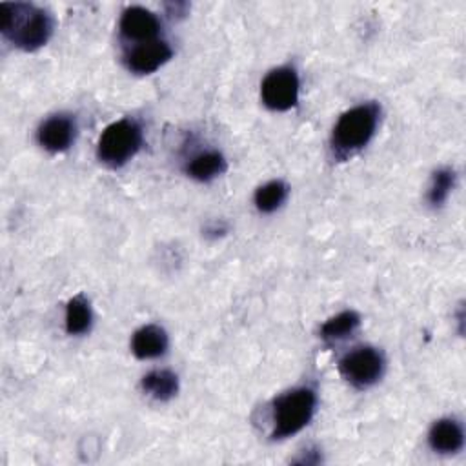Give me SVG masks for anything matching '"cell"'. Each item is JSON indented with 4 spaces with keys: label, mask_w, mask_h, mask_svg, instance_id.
I'll list each match as a JSON object with an SVG mask.
<instances>
[{
    "label": "cell",
    "mask_w": 466,
    "mask_h": 466,
    "mask_svg": "<svg viewBox=\"0 0 466 466\" xmlns=\"http://www.w3.org/2000/svg\"><path fill=\"white\" fill-rule=\"evenodd\" d=\"M2 33L16 47L35 51L47 44L53 35V18L47 11L31 4H0Z\"/></svg>",
    "instance_id": "cell-1"
},
{
    "label": "cell",
    "mask_w": 466,
    "mask_h": 466,
    "mask_svg": "<svg viewBox=\"0 0 466 466\" xmlns=\"http://www.w3.org/2000/svg\"><path fill=\"white\" fill-rule=\"evenodd\" d=\"M380 120V104L364 102L344 111L331 131V153L339 160H348L373 138Z\"/></svg>",
    "instance_id": "cell-2"
},
{
    "label": "cell",
    "mask_w": 466,
    "mask_h": 466,
    "mask_svg": "<svg viewBox=\"0 0 466 466\" xmlns=\"http://www.w3.org/2000/svg\"><path fill=\"white\" fill-rule=\"evenodd\" d=\"M317 406V393L309 386H299L279 395L273 404L271 439L282 441L299 433L311 420Z\"/></svg>",
    "instance_id": "cell-3"
},
{
    "label": "cell",
    "mask_w": 466,
    "mask_h": 466,
    "mask_svg": "<svg viewBox=\"0 0 466 466\" xmlns=\"http://www.w3.org/2000/svg\"><path fill=\"white\" fill-rule=\"evenodd\" d=\"M144 133L135 118H120L104 127L96 144V157L107 167L126 166L142 147Z\"/></svg>",
    "instance_id": "cell-4"
},
{
    "label": "cell",
    "mask_w": 466,
    "mask_h": 466,
    "mask_svg": "<svg viewBox=\"0 0 466 466\" xmlns=\"http://www.w3.org/2000/svg\"><path fill=\"white\" fill-rule=\"evenodd\" d=\"M342 379L357 390L377 384L384 373V357L373 346H359L339 360Z\"/></svg>",
    "instance_id": "cell-5"
},
{
    "label": "cell",
    "mask_w": 466,
    "mask_h": 466,
    "mask_svg": "<svg viewBox=\"0 0 466 466\" xmlns=\"http://www.w3.org/2000/svg\"><path fill=\"white\" fill-rule=\"evenodd\" d=\"M260 98L273 111H288L299 102V75L291 66L271 69L260 84Z\"/></svg>",
    "instance_id": "cell-6"
},
{
    "label": "cell",
    "mask_w": 466,
    "mask_h": 466,
    "mask_svg": "<svg viewBox=\"0 0 466 466\" xmlns=\"http://www.w3.org/2000/svg\"><path fill=\"white\" fill-rule=\"evenodd\" d=\"M173 56V49L166 40H151L129 46L124 53L126 67L135 75H149L162 67Z\"/></svg>",
    "instance_id": "cell-7"
},
{
    "label": "cell",
    "mask_w": 466,
    "mask_h": 466,
    "mask_svg": "<svg viewBox=\"0 0 466 466\" xmlns=\"http://www.w3.org/2000/svg\"><path fill=\"white\" fill-rule=\"evenodd\" d=\"M118 29H120V36L127 40L131 46L144 44L158 38L160 20L149 9L133 5L122 13Z\"/></svg>",
    "instance_id": "cell-8"
},
{
    "label": "cell",
    "mask_w": 466,
    "mask_h": 466,
    "mask_svg": "<svg viewBox=\"0 0 466 466\" xmlns=\"http://www.w3.org/2000/svg\"><path fill=\"white\" fill-rule=\"evenodd\" d=\"M75 137H76V122L71 115H66V113L51 115L40 124L36 131L38 144L51 153H60L69 149L71 144L75 142Z\"/></svg>",
    "instance_id": "cell-9"
},
{
    "label": "cell",
    "mask_w": 466,
    "mask_h": 466,
    "mask_svg": "<svg viewBox=\"0 0 466 466\" xmlns=\"http://www.w3.org/2000/svg\"><path fill=\"white\" fill-rule=\"evenodd\" d=\"M428 444L437 453H457L464 446L462 424L453 417H442L435 420L428 431Z\"/></svg>",
    "instance_id": "cell-10"
},
{
    "label": "cell",
    "mask_w": 466,
    "mask_h": 466,
    "mask_svg": "<svg viewBox=\"0 0 466 466\" xmlns=\"http://www.w3.org/2000/svg\"><path fill=\"white\" fill-rule=\"evenodd\" d=\"M167 350V333L157 324H146L133 333L131 351L137 359H157Z\"/></svg>",
    "instance_id": "cell-11"
},
{
    "label": "cell",
    "mask_w": 466,
    "mask_h": 466,
    "mask_svg": "<svg viewBox=\"0 0 466 466\" xmlns=\"http://www.w3.org/2000/svg\"><path fill=\"white\" fill-rule=\"evenodd\" d=\"M224 171H226V158L217 149L200 151L193 155L186 164V173L198 182H209L215 177L222 175Z\"/></svg>",
    "instance_id": "cell-12"
},
{
    "label": "cell",
    "mask_w": 466,
    "mask_h": 466,
    "mask_svg": "<svg viewBox=\"0 0 466 466\" xmlns=\"http://www.w3.org/2000/svg\"><path fill=\"white\" fill-rule=\"evenodd\" d=\"M142 390L155 400H169L178 391V377L169 370H153L140 380Z\"/></svg>",
    "instance_id": "cell-13"
},
{
    "label": "cell",
    "mask_w": 466,
    "mask_h": 466,
    "mask_svg": "<svg viewBox=\"0 0 466 466\" xmlns=\"http://www.w3.org/2000/svg\"><path fill=\"white\" fill-rule=\"evenodd\" d=\"M360 326V315L353 309H346L340 311L333 317H329L322 326H320V339L333 344L339 340H344L346 337H350L357 328Z\"/></svg>",
    "instance_id": "cell-14"
},
{
    "label": "cell",
    "mask_w": 466,
    "mask_h": 466,
    "mask_svg": "<svg viewBox=\"0 0 466 466\" xmlns=\"http://www.w3.org/2000/svg\"><path fill=\"white\" fill-rule=\"evenodd\" d=\"M91 322H93V313L86 295L78 293L73 299H69L66 306V331L69 335H82L89 331Z\"/></svg>",
    "instance_id": "cell-15"
},
{
    "label": "cell",
    "mask_w": 466,
    "mask_h": 466,
    "mask_svg": "<svg viewBox=\"0 0 466 466\" xmlns=\"http://www.w3.org/2000/svg\"><path fill=\"white\" fill-rule=\"evenodd\" d=\"M288 184L282 180H269L266 184H262L257 191H255V206L260 213H273L277 211L284 200L288 198Z\"/></svg>",
    "instance_id": "cell-16"
},
{
    "label": "cell",
    "mask_w": 466,
    "mask_h": 466,
    "mask_svg": "<svg viewBox=\"0 0 466 466\" xmlns=\"http://www.w3.org/2000/svg\"><path fill=\"white\" fill-rule=\"evenodd\" d=\"M455 178H457V175L451 167H441L431 175L426 198L433 208H439L446 202L450 191L455 186Z\"/></svg>",
    "instance_id": "cell-17"
},
{
    "label": "cell",
    "mask_w": 466,
    "mask_h": 466,
    "mask_svg": "<svg viewBox=\"0 0 466 466\" xmlns=\"http://www.w3.org/2000/svg\"><path fill=\"white\" fill-rule=\"evenodd\" d=\"M320 461H322L320 451L315 448H308V450H304V453L300 457L293 459V462H297V464H319Z\"/></svg>",
    "instance_id": "cell-18"
},
{
    "label": "cell",
    "mask_w": 466,
    "mask_h": 466,
    "mask_svg": "<svg viewBox=\"0 0 466 466\" xmlns=\"http://www.w3.org/2000/svg\"><path fill=\"white\" fill-rule=\"evenodd\" d=\"M166 7H167L169 16H184L186 9H187V4L177 2V4H166Z\"/></svg>",
    "instance_id": "cell-19"
}]
</instances>
